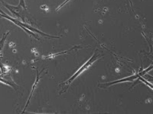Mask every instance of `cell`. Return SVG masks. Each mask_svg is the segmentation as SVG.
Instances as JSON below:
<instances>
[{
    "mask_svg": "<svg viewBox=\"0 0 153 114\" xmlns=\"http://www.w3.org/2000/svg\"><path fill=\"white\" fill-rule=\"evenodd\" d=\"M100 57V56L99 54L97 53H94V55L92 57H91V59H89V60L87 61V62H86L85 64L83 65V66H82L81 67H80V69H79L78 70H77V71H76V72L74 73V75L72 76V77H71V78H70L68 80V81H65V86H66V88H65V91H64V92H65V91L67 90V88H68V86H69L70 84L71 83L72 81H73L74 80L75 78H76V77H77V76L81 74V73L85 71V69H87V68L89 67V66H91V65H92L93 63H94V62H95L96 60H97V59H99Z\"/></svg>",
    "mask_w": 153,
    "mask_h": 114,
    "instance_id": "6da1fadb",
    "label": "cell"
},
{
    "mask_svg": "<svg viewBox=\"0 0 153 114\" xmlns=\"http://www.w3.org/2000/svg\"><path fill=\"white\" fill-rule=\"evenodd\" d=\"M68 1H70V0H66V1H65V2H64V3H63V4H62V5H61V6H60V7H59V8H58V9H57V10H58V9H61V7H62V6H64V5H65V4H66V3H67V2H68Z\"/></svg>",
    "mask_w": 153,
    "mask_h": 114,
    "instance_id": "7a4b0ae2",
    "label": "cell"
}]
</instances>
